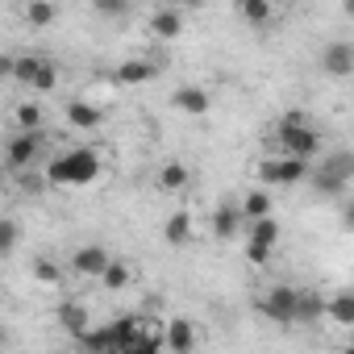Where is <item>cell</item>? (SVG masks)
<instances>
[{
	"label": "cell",
	"mask_w": 354,
	"mask_h": 354,
	"mask_svg": "<svg viewBox=\"0 0 354 354\" xmlns=\"http://www.w3.org/2000/svg\"><path fill=\"white\" fill-rule=\"evenodd\" d=\"M100 175V154L92 146H71L46 162V184L50 188H84Z\"/></svg>",
	"instance_id": "6da1fadb"
},
{
	"label": "cell",
	"mask_w": 354,
	"mask_h": 354,
	"mask_svg": "<svg viewBox=\"0 0 354 354\" xmlns=\"http://www.w3.org/2000/svg\"><path fill=\"white\" fill-rule=\"evenodd\" d=\"M275 138H279V150H283L288 158H300V162H308V158L321 150V133L308 125L304 113H288Z\"/></svg>",
	"instance_id": "7a4b0ae2"
},
{
	"label": "cell",
	"mask_w": 354,
	"mask_h": 354,
	"mask_svg": "<svg viewBox=\"0 0 354 354\" xmlns=\"http://www.w3.org/2000/svg\"><path fill=\"white\" fill-rule=\"evenodd\" d=\"M308 175H313V167L300 162V158H288V154L263 158V162H259V180H263V188H292V184L308 180Z\"/></svg>",
	"instance_id": "3957f363"
},
{
	"label": "cell",
	"mask_w": 354,
	"mask_h": 354,
	"mask_svg": "<svg viewBox=\"0 0 354 354\" xmlns=\"http://www.w3.org/2000/svg\"><path fill=\"white\" fill-rule=\"evenodd\" d=\"M296 292H300V288H292V283L267 288V292L259 296V313H263L267 321H275V325H296Z\"/></svg>",
	"instance_id": "277c9868"
},
{
	"label": "cell",
	"mask_w": 354,
	"mask_h": 354,
	"mask_svg": "<svg viewBox=\"0 0 354 354\" xmlns=\"http://www.w3.org/2000/svg\"><path fill=\"white\" fill-rule=\"evenodd\" d=\"M13 80H21L26 88H34V92H55V84H59V71H55V63L50 59H42V55H21L17 59V75Z\"/></svg>",
	"instance_id": "5b68a950"
},
{
	"label": "cell",
	"mask_w": 354,
	"mask_h": 354,
	"mask_svg": "<svg viewBox=\"0 0 354 354\" xmlns=\"http://www.w3.org/2000/svg\"><path fill=\"white\" fill-rule=\"evenodd\" d=\"M38 154H42V129L38 133H13L9 146H5V167L21 175L26 167H34Z\"/></svg>",
	"instance_id": "8992f818"
},
{
	"label": "cell",
	"mask_w": 354,
	"mask_h": 354,
	"mask_svg": "<svg viewBox=\"0 0 354 354\" xmlns=\"http://www.w3.org/2000/svg\"><path fill=\"white\" fill-rule=\"evenodd\" d=\"M109 263H113V254H109L104 246H80V250L71 254V271L84 275V279H104Z\"/></svg>",
	"instance_id": "52a82bcc"
},
{
	"label": "cell",
	"mask_w": 354,
	"mask_h": 354,
	"mask_svg": "<svg viewBox=\"0 0 354 354\" xmlns=\"http://www.w3.org/2000/svg\"><path fill=\"white\" fill-rule=\"evenodd\" d=\"M162 342L171 354H196V325L188 317H171L162 329Z\"/></svg>",
	"instance_id": "ba28073f"
},
{
	"label": "cell",
	"mask_w": 354,
	"mask_h": 354,
	"mask_svg": "<svg viewBox=\"0 0 354 354\" xmlns=\"http://www.w3.org/2000/svg\"><path fill=\"white\" fill-rule=\"evenodd\" d=\"M59 325H63L75 342H84V337L92 333V317H88V308H84L80 300H63V304H59Z\"/></svg>",
	"instance_id": "9c48e42d"
},
{
	"label": "cell",
	"mask_w": 354,
	"mask_h": 354,
	"mask_svg": "<svg viewBox=\"0 0 354 354\" xmlns=\"http://www.w3.org/2000/svg\"><path fill=\"white\" fill-rule=\"evenodd\" d=\"M321 67H325V75H350L354 71V46L350 42H329L321 50Z\"/></svg>",
	"instance_id": "30bf717a"
},
{
	"label": "cell",
	"mask_w": 354,
	"mask_h": 354,
	"mask_svg": "<svg viewBox=\"0 0 354 354\" xmlns=\"http://www.w3.org/2000/svg\"><path fill=\"white\" fill-rule=\"evenodd\" d=\"M238 230H242V209H238L234 201H221L217 213H213V234H217L221 242H230Z\"/></svg>",
	"instance_id": "8fae6325"
},
{
	"label": "cell",
	"mask_w": 354,
	"mask_h": 354,
	"mask_svg": "<svg viewBox=\"0 0 354 354\" xmlns=\"http://www.w3.org/2000/svg\"><path fill=\"white\" fill-rule=\"evenodd\" d=\"M325 304H329V300H325L321 292H313V288H300V292H296V321H300V325H313V321H321V317H325Z\"/></svg>",
	"instance_id": "7c38bea8"
},
{
	"label": "cell",
	"mask_w": 354,
	"mask_h": 354,
	"mask_svg": "<svg viewBox=\"0 0 354 354\" xmlns=\"http://www.w3.org/2000/svg\"><path fill=\"white\" fill-rule=\"evenodd\" d=\"M184 30V13L180 9H154L150 13V34L154 38H175Z\"/></svg>",
	"instance_id": "4fadbf2b"
},
{
	"label": "cell",
	"mask_w": 354,
	"mask_h": 354,
	"mask_svg": "<svg viewBox=\"0 0 354 354\" xmlns=\"http://www.w3.org/2000/svg\"><path fill=\"white\" fill-rule=\"evenodd\" d=\"M162 238H167L171 246H188V242H192V213H171V217L162 221Z\"/></svg>",
	"instance_id": "5bb4252c"
},
{
	"label": "cell",
	"mask_w": 354,
	"mask_h": 354,
	"mask_svg": "<svg viewBox=\"0 0 354 354\" xmlns=\"http://www.w3.org/2000/svg\"><path fill=\"white\" fill-rule=\"evenodd\" d=\"M67 121H71L75 129H96V125L104 121V113H100L96 104H88V100H67Z\"/></svg>",
	"instance_id": "9a60e30c"
},
{
	"label": "cell",
	"mask_w": 354,
	"mask_h": 354,
	"mask_svg": "<svg viewBox=\"0 0 354 354\" xmlns=\"http://www.w3.org/2000/svg\"><path fill=\"white\" fill-rule=\"evenodd\" d=\"M325 317H329L333 325H346V329H354V292H337V296H329V304H325Z\"/></svg>",
	"instance_id": "2e32d148"
},
{
	"label": "cell",
	"mask_w": 354,
	"mask_h": 354,
	"mask_svg": "<svg viewBox=\"0 0 354 354\" xmlns=\"http://www.w3.org/2000/svg\"><path fill=\"white\" fill-rule=\"evenodd\" d=\"M154 71H158V67H154L150 59H125V63L117 67V80H121V84H146V80H154Z\"/></svg>",
	"instance_id": "e0dca14e"
},
{
	"label": "cell",
	"mask_w": 354,
	"mask_h": 354,
	"mask_svg": "<svg viewBox=\"0 0 354 354\" xmlns=\"http://www.w3.org/2000/svg\"><path fill=\"white\" fill-rule=\"evenodd\" d=\"M171 100H175V109H184V113H209V92L205 88H192V84L188 88H175Z\"/></svg>",
	"instance_id": "ac0fdd59"
},
{
	"label": "cell",
	"mask_w": 354,
	"mask_h": 354,
	"mask_svg": "<svg viewBox=\"0 0 354 354\" xmlns=\"http://www.w3.org/2000/svg\"><path fill=\"white\" fill-rule=\"evenodd\" d=\"M271 205H275V201H271V192H267V188H254V192H246V196H242V213H246L250 221L271 217Z\"/></svg>",
	"instance_id": "d6986e66"
},
{
	"label": "cell",
	"mask_w": 354,
	"mask_h": 354,
	"mask_svg": "<svg viewBox=\"0 0 354 354\" xmlns=\"http://www.w3.org/2000/svg\"><path fill=\"white\" fill-rule=\"evenodd\" d=\"M246 242H254V246H271V250H275V242H279V221H275V217L250 221V230H246Z\"/></svg>",
	"instance_id": "ffe728a7"
},
{
	"label": "cell",
	"mask_w": 354,
	"mask_h": 354,
	"mask_svg": "<svg viewBox=\"0 0 354 354\" xmlns=\"http://www.w3.org/2000/svg\"><path fill=\"white\" fill-rule=\"evenodd\" d=\"M158 188H162V192H184V188H188V167H184V162H167V167L158 171Z\"/></svg>",
	"instance_id": "44dd1931"
},
{
	"label": "cell",
	"mask_w": 354,
	"mask_h": 354,
	"mask_svg": "<svg viewBox=\"0 0 354 354\" xmlns=\"http://www.w3.org/2000/svg\"><path fill=\"white\" fill-rule=\"evenodd\" d=\"M13 121H17L21 133H38V129H42V109H38V100H21L17 113H13Z\"/></svg>",
	"instance_id": "7402d4cb"
},
{
	"label": "cell",
	"mask_w": 354,
	"mask_h": 354,
	"mask_svg": "<svg viewBox=\"0 0 354 354\" xmlns=\"http://www.w3.org/2000/svg\"><path fill=\"white\" fill-rule=\"evenodd\" d=\"M88 354H117V337H113V329L109 325H100V329H92L84 342H80Z\"/></svg>",
	"instance_id": "603a6c76"
},
{
	"label": "cell",
	"mask_w": 354,
	"mask_h": 354,
	"mask_svg": "<svg viewBox=\"0 0 354 354\" xmlns=\"http://www.w3.org/2000/svg\"><path fill=\"white\" fill-rule=\"evenodd\" d=\"M242 17L250 21V26H271V17H275V5L271 0H242Z\"/></svg>",
	"instance_id": "cb8c5ba5"
},
{
	"label": "cell",
	"mask_w": 354,
	"mask_h": 354,
	"mask_svg": "<svg viewBox=\"0 0 354 354\" xmlns=\"http://www.w3.org/2000/svg\"><path fill=\"white\" fill-rule=\"evenodd\" d=\"M308 180H313V188H317L321 196H342V192L350 188L346 180H337V175H333V171H325V167H317V171L308 175Z\"/></svg>",
	"instance_id": "d4e9b609"
},
{
	"label": "cell",
	"mask_w": 354,
	"mask_h": 354,
	"mask_svg": "<svg viewBox=\"0 0 354 354\" xmlns=\"http://www.w3.org/2000/svg\"><path fill=\"white\" fill-rule=\"evenodd\" d=\"M100 283H104L109 292H121V288H129V283H133V267H129V263H121V259H113Z\"/></svg>",
	"instance_id": "484cf974"
},
{
	"label": "cell",
	"mask_w": 354,
	"mask_h": 354,
	"mask_svg": "<svg viewBox=\"0 0 354 354\" xmlns=\"http://www.w3.org/2000/svg\"><path fill=\"white\" fill-rule=\"evenodd\" d=\"M325 171H333L337 180H346V184H354V150H333L325 158Z\"/></svg>",
	"instance_id": "4316f807"
},
{
	"label": "cell",
	"mask_w": 354,
	"mask_h": 354,
	"mask_svg": "<svg viewBox=\"0 0 354 354\" xmlns=\"http://www.w3.org/2000/svg\"><path fill=\"white\" fill-rule=\"evenodd\" d=\"M162 333H146V337H138V342H129L121 354H162Z\"/></svg>",
	"instance_id": "83f0119b"
},
{
	"label": "cell",
	"mask_w": 354,
	"mask_h": 354,
	"mask_svg": "<svg viewBox=\"0 0 354 354\" xmlns=\"http://www.w3.org/2000/svg\"><path fill=\"white\" fill-rule=\"evenodd\" d=\"M55 13H59V9L46 5V0H34V5H26V21H30V26H50Z\"/></svg>",
	"instance_id": "f1b7e54d"
},
{
	"label": "cell",
	"mask_w": 354,
	"mask_h": 354,
	"mask_svg": "<svg viewBox=\"0 0 354 354\" xmlns=\"http://www.w3.org/2000/svg\"><path fill=\"white\" fill-rule=\"evenodd\" d=\"M59 275H63V271H59L46 254H38V259H34V279H38V283H59Z\"/></svg>",
	"instance_id": "f546056e"
},
{
	"label": "cell",
	"mask_w": 354,
	"mask_h": 354,
	"mask_svg": "<svg viewBox=\"0 0 354 354\" xmlns=\"http://www.w3.org/2000/svg\"><path fill=\"white\" fill-rule=\"evenodd\" d=\"M13 246H17V221L5 217L0 221V254H13Z\"/></svg>",
	"instance_id": "4dcf8cb0"
},
{
	"label": "cell",
	"mask_w": 354,
	"mask_h": 354,
	"mask_svg": "<svg viewBox=\"0 0 354 354\" xmlns=\"http://www.w3.org/2000/svg\"><path fill=\"white\" fill-rule=\"evenodd\" d=\"M246 259H250L254 267H267V259H271V246H254V242H246Z\"/></svg>",
	"instance_id": "1f68e13d"
},
{
	"label": "cell",
	"mask_w": 354,
	"mask_h": 354,
	"mask_svg": "<svg viewBox=\"0 0 354 354\" xmlns=\"http://www.w3.org/2000/svg\"><path fill=\"white\" fill-rule=\"evenodd\" d=\"M96 13H104V17H125V5H121V0H96Z\"/></svg>",
	"instance_id": "d6a6232c"
},
{
	"label": "cell",
	"mask_w": 354,
	"mask_h": 354,
	"mask_svg": "<svg viewBox=\"0 0 354 354\" xmlns=\"http://www.w3.org/2000/svg\"><path fill=\"white\" fill-rule=\"evenodd\" d=\"M342 225H346V230H354V201H346V205H342Z\"/></svg>",
	"instance_id": "836d02e7"
},
{
	"label": "cell",
	"mask_w": 354,
	"mask_h": 354,
	"mask_svg": "<svg viewBox=\"0 0 354 354\" xmlns=\"http://www.w3.org/2000/svg\"><path fill=\"white\" fill-rule=\"evenodd\" d=\"M342 354H354V337H350V342H346V350H342Z\"/></svg>",
	"instance_id": "e575fe53"
}]
</instances>
